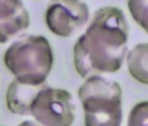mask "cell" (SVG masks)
<instances>
[{
    "label": "cell",
    "instance_id": "cell-1",
    "mask_svg": "<svg viewBox=\"0 0 148 126\" xmlns=\"http://www.w3.org/2000/svg\"><path fill=\"white\" fill-rule=\"evenodd\" d=\"M128 25L124 12L113 6L99 9L73 47L77 73L86 79L119 71L127 52Z\"/></svg>",
    "mask_w": 148,
    "mask_h": 126
},
{
    "label": "cell",
    "instance_id": "cell-2",
    "mask_svg": "<svg viewBox=\"0 0 148 126\" xmlns=\"http://www.w3.org/2000/svg\"><path fill=\"white\" fill-rule=\"evenodd\" d=\"M4 62L18 82L41 86L51 71L53 53L45 37L28 34L9 46L4 55Z\"/></svg>",
    "mask_w": 148,
    "mask_h": 126
},
{
    "label": "cell",
    "instance_id": "cell-7",
    "mask_svg": "<svg viewBox=\"0 0 148 126\" xmlns=\"http://www.w3.org/2000/svg\"><path fill=\"white\" fill-rule=\"evenodd\" d=\"M41 86L22 84L14 79L9 85L6 92L5 101L8 109L15 115L29 116L31 102Z\"/></svg>",
    "mask_w": 148,
    "mask_h": 126
},
{
    "label": "cell",
    "instance_id": "cell-3",
    "mask_svg": "<svg viewBox=\"0 0 148 126\" xmlns=\"http://www.w3.org/2000/svg\"><path fill=\"white\" fill-rule=\"evenodd\" d=\"M84 110L85 126H120L122 89L112 80L93 75L85 79L78 90Z\"/></svg>",
    "mask_w": 148,
    "mask_h": 126
},
{
    "label": "cell",
    "instance_id": "cell-9",
    "mask_svg": "<svg viewBox=\"0 0 148 126\" xmlns=\"http://www.w3.org/2000/svg\"><path fill=\"white\" fill-rule=\"evenodd\" d=\"M127 6L133 19L148 33V0H127Z\"/></svg>",
    "mask_w": 148,
    "mask_h": 126
},
{
    "label": "cell",
    "instance_id": "cell-11",
    "mask_svg": "<svg viewBox=\"0 0 148 126\" xmlns=\"http://www.w3.org/2000/svg\"><path fill=\"white\" fill-rule=\"evenodd\" d=\"M18 126H42V125H40L37 122H33V121H25V122L21 123L20 124H18Z\"/></svg>",
    "mask_w": 148,
    "mask_h": 126
},
{
    "label": "cell",
    "instance_id": "cell-8",
    "mask_svg": "<svg viewBox=\"0 0 148 126\" xmlns=\"http://www.w3.org/2000/svg\"><path fill=\"white\" fill-rule=\"evenodd\" d=\"M127 69L133 79L148 85V43L135 46L126 56Z\"/></svg>",
    "mask_w": 148,
    "mask_h": 126
},
{
    "label": "cell",
    "instance_id": "cell-4",
    "mask_svg": "<svg viewBox=\"0 0 148 126\" xmlns=\"http://www.w3.org/2000/svg\"><path fill=\"white\" fill-rule=\"evenodd\" d=\"M29 116L42 126H71L75 120V106L65 89L44 84L32 98Z\"/></svg>",
    "mask_w": 148,
    "mask_h": 126
},
{
    "label": "cell",
    "instance_id": "cell-5",
    "mask_svg": "<svg viewBox=\"0 0 148 126\" xmlns=\"http://www.w3.org/2000/svg\"><path fill=\"white\" fill-rule=\"evenodd\" d=\"M90 19V9L82 0H51L45 23L55 35L68 38L83 30Z\"/></svg>",
    "mask_w": 148,
    "mask_h": 126
},
{
    "label": "cell",
    "instance_id": "cell-10",
    "mask_svg": "<svg viewBox=\"0 0 148 126\" xmlns=\"http://www.w3.org/2000/svg\"><path fill=\"white\" fill-rule=\"evenodd\" d=\"M127 126H148V101L141 102L132 109Z\"/></svg>",
    "mask_w": 148,
    "mask_h": 126
},
{
    "label": "cell",
    "instance_id": "cell-6",
    "mask_svg": "<svg viewBox=\"0 0 148 126\" xmlns=\"http://www.w3.org/2000/svg\"><path fill=\"white\" fill-rule=\"evenodd\" d=\"M30 26V17L22 0H0V44H5Z\"/></svg>",
    "mask_w": 148,
    "mask_h": 126
}]
</instances>
